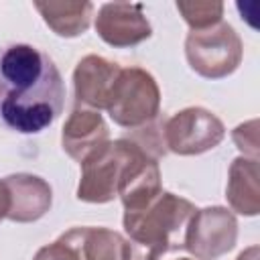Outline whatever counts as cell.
<instances>
[{
	"label": "cell",
	"instance_id": "cell-4",
	"mask_svg": "<svg viewBox=\"0 0 260 260\" xmlns=\"http://www.w3.org/2000/svg\"><path fill=\"white\" fill-rule=\"evenodd\" d=\"M158 108L160 89L154 77L140 67H122L106 104L114 124L138 130L158 116Z\"/></svg>",
	"mask_w": 260,
	"mask_h": 260
},
{
	"label": "cell",
	"instance_id": "cell-8",
	"mask_svg": "<svg viewBox=\"0 0 260 260\" xmlns=\"http://www.w3.org/2000/svg\"><path fill=\"white\" fill-rule=\"evenodd\" d=\"M95 30L100 39L112 47L124 49L146 41L152 32L150 22L142 12V4L108 2L95 16Z\"/></svg>",
	"mask_w": 260,
	"mask_h": 260
},
{
	"label": "cell",
	"instance_id": "cell-12",
	"mask_svg": "<svg viewBox=\"0 0 260 260\" xmlns=\"http://www.w3.org/2000/svg\"><path fill=\"white\" fill-rule=\"evenodd\" d=\"M225 197L234 211L242 215L258 213L260 195H258V160L256 158L240 156L232 162Z\"/></svg>",
	"mask_w": 260,
	"mask_h": 260
},
{
	"label": "cell",
	"instance_id": "cell-5",
	"mask_svg": "<svg viewBox=\"0 0 260 260\" xmlns=\"http://www.w3.org/2000/svg\"><path fill=\"white\" fill-rule=\"evenodd\" d=\"M242 41L232 24L217 22L209 28L191 30L185 39V57L189 67L207 79L232 75L242 63Z\"/></svg>",
	"mask_w": 260,
	"mask_h": 260
},
{
	"label": "cell",
	"instance_id": "cell-19",
	"mask_svg": "<svg viewBox=\"0 0 260 260\" xmlns=\"http://www.w3.org/2000/svg\"><path fill=\"white\" fill-rule=\"evenodd\" d=\"M6 211H8V197H6L4 183H2V179H0V219L6 217Z\"/></svg>",
	"mask_w": 260,
	"mask_h": 260
},
{
	"label": "cell",
	"instance_id": "cell-9",
	"mask_svg": "<svg viewBox=\"0 0 260 260\" xmlns=\"http://www.w3.org/2000/svg\"><path fill=\"white\" fill-rule=\"evenodd\" d=\"M6 197H8V211L6 219L16 223H30L41 219L53 203L51 185L28 173H16L2 179Z\"/></svg>",
	"mask_w": 260,
	"mask_h": 260
},
{
	"label": "cell",
	"instance_id": "cell-11",
	"mask_svg": "<svg viewBox=\"0 0 260 260\" xmlns=\"http://www.w3.org/2000/svg\"><path fill=\"white\" fill-rule=\"evenodd\" d=\"M108 140H110V132L102 114L89 108H81V110L75 108L69 114L61 132L63 150L77 162H81L93 150L104 146Z\"/></svg>",
	"mask_w": 260,
	"mask_h": 260
},
{
	"label": "cell",
	"instance_id": "cell-17",
	"mask_svg": "<svg viewBox=\"0 0 260 260\" xmlns=\"http://www.w3.org/2000/svg\"><path fill=\"white\" fill-rule=\"evenodd\" d=\"M256 126H258V122L250 120L246 124L236 126L234 134H232L234 142L238 144V148L244 154H250L252 158H256V154H258V132H256Z\"/></svg>",
	"mask_w": 260,
	"mask_h": 260
},
{
	"label": "cell",
	"instance_id": "cell-1",
	"mask_svg": "<svg viewBox=\"0 0 260 260\" xmlns=\"http://www.w3.org/2000/svg\"><path fill=\"white\" fill-rule=\"evenodd\" d=\"M65 83L55 61L26 43L0 47V126L39 134L63 112Z\"/></svg>",
	"mask_w": 260,
	"mask_h": 260
},
{
	"label": "cell",
	"instance_id": "cell-6",
	"mask_svg": "<svg viewBox=\"0 0 260 260\" xmlns=\"http://www.w3.org/2000/svg\"><path fill=\"white\" fill-rule=\"evenodd\" d=\"M160 128L165 148L181 156L203 154L215 148L225 136L223 122L213 112L199 106L173 114Z\"/></svg>",
	"mask_w": 260,
	"mask_h": 260
},
{
	"label": "cell",
	"instance_id": "cell-10",
	"mask_svg": "<svg viewBox=\"0 0 260 260\" xmlns=\"http://www.w3.org/2000/svg\"><path fill=\"white\" fill-rule=\"evenodd\" d=\"M120 65L100 55L83 57L73 71V87L77 104L89 110H106L110 91L120 75Z\"/></svg>",
	"mask_w": 260,
	"mask_h": 260
},
{
	"label": "cell",
	"instance_id": "cell-7",
	"mask_svg": "<svg viewBox=\"0 0 260 260\" xmlns=\"http://www.w3.org/2000/svg\"><path fill=\"white\" fill-rule=\"evenodd\" d=\"M238 240V221L225 207L195 209L191 215L183 248L195 256V260H215L230 252Z\"/></svg>",
	"mask_w": 260,
	"mask_h": 260
},
{
	"label": "cell",
	"instance_id": "cell-13",
	"mask_svg": "<svg viewBox=\"0 0 260 260\" xmlns=\"http://www.w3.org/2000/svg\"><path fill=\"white\" fill-rule=\"evenodd\" d=\"M47 26L65 39L83 35L89 28L93 4L91 2H35Z\"/></svg>",
	"mask_w": 260,
	"mask_h": 260
},
{
	"label": "cell",
	"instance_id": "cell-2",
	"mask_svg": "<svg viewBox=\"0 0 260 260\" xmlns=\"http://www.w3.org/2000/svg\"><path fill=\"white\" fill-rule=\"evenodd\" d=\"M79 165L77 199L85 203H108L120 197L124 211H134L162 191L156 158L134 140H108Z\"/></svg>",
	"mask_w": 260,
	"mask_h": 260
},
{
	"label": "cell",
	"instance_id": "cell-18",
	"mask_svg": "<svg viewBox=\"0 0 260 260\" xmlns=\"http://www.w3.org/2000/svg\"><path fill=\"white\" fill-rule=\"evenodd\" d=\"M236 260H260V250H258V246H250V248L244 250Z\"/></svg>",
	"mask_w": 260,
	"mask_h": 260
},
{
	"label": "cell",
	"instance_id": "cell-15",
	"mask_svg": "<svg viewBox=\"0 0 260 260\" xmlns=\"http://www.w3.org/2000/svg\"><path fill=\"white\" fill-rule=\"evenodd\" d=\"M175 6L183 14V20L191 26V30L209 28L221 22V14H223L221 2H177Z\"/></svg>",
	"mask_w": 260,
	"mask_h": 260
},
{
	"label": "cell",
	"instance_id": "cell-20",
	"mask_svg": "<svg viewBox=\"0 0 260 260\" xmlns=\"http://www.w3.org/2000/svg\"><path fill=\"white\" fill-rule=\"evenodd\" d=\"M179 260H191V258H179Z\"/></svg>",
	"mask_w": 260,
	"mask_h": 260
},
{
	"label": "cell",
	"instance_id": "cell-16",
	"mask_svg": "<svg viewBox=\"0 0 260 260\" xmlns=\"http://www.w3.org/2000/svg\"><path fill=\"white\" fill-rule=\"evenodd\" d=\"M32 260H81L73 228L61 234L55 242L39 248Z\"/></svg>",
	"mask_w": 260,
	"mask_h": 260
},
{
	"label": "cell",
	"instance_id": "cell-3",
	"mask_svg": "<svg viewBox=\"0 0 260 260\" xmlns=\"http://www.w3.org/2000/svg\"><path fill=\"white\" fill-rule=\"evenodd\" d=\"M195 205L175 193L160 191L140 209L124 211L126 260H160L183 248V238Z\"/></svg>",
	"mask_w": 260,
	"mask_h": 260
},
{
	"label": "cell",
	"instance_id": "cell-14",
	"mask_svg": "<svg viewBox=\"0 0 260 260\" xmlns=\"http://www.w3.org/2000/svg\"><path fill=\"white\" fill-rule=\"evenodd\" d=\"M81 260H126V238L110 228H73Z\"/></svg>",
	"mask_w": 260,
	"mask_h": 260
}]
</instances>
